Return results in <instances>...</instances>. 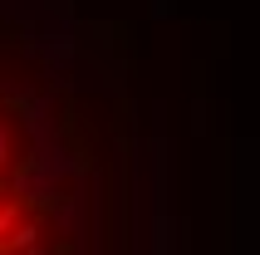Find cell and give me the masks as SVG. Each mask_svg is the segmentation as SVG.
I'll use <instances>...</instances> for the list:
<instances>
[{"instance_id": "obj_1", "label": "cell", "mask_w": 260, "mask_h": 255, "mask_svg": "<svg viewBox=\"0 0 260 255\" xmlns=\"http://www.w3.org/2000/svg\"><path fill=\"white\" fill-rule=\"evenodd\" d=\"M0 255H108L103 113L25 0H0Z\"/></svg>"}]
</instances>
